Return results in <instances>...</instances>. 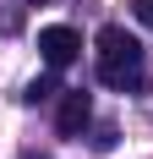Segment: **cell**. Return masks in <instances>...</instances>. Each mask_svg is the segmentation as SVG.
Masks as SVG:
<instances>
[{
  "label": "cell",
  "instance_id": "obj_1",
  "mask_svg": "<svg viewBox=\"0 0 153 159\" xmlns=\"http://www.w3.org/2000/svg\"><path fill=\"white\" fill-rule=\"evenodd\" d=\"M98 82H109V88H120V93H137L142 88V44L131 39L126 28H98Z\"/></svg>",
  "mask_w": 153,
  "mask_h": 159
},
{
  "label": "cell",
  "instance_id": "obj_2",
  "mask_svg": "<svg viewBox=\"0 0 153 159\" xmlns=\"http://www.w3.org/2000/svg\"><path fill=\"white\" fill-rule=\"evenodd\" d=\"M38 55H44V66H71L76 55H82V39H76V28H44L38 33Z\"/></svg>",
  "mask_w": 153,
  "mask_h": 159
},
{
  "label": "cell",
  "instance_id": "obj_3",
  "mask_svg": "<svg viewBox=\"0 0 153 159\" xmlns=\"http://www.w3.org/2000/svg\"><path fill=\"white\" fill-rule=\"evenodd\" d=\"M88 121H93V99L82 93V88H71V93L60 99V110H55V132H60V137H82Z\"/></svg>",
  "mask_w": 153,
  "mask_h": 159
},
{
  "label": "cell",
  "instance_id": "obj_4",
  "mask_svg": "<svg viewBox=\"0 0 153 159\" xmlns=\"http://www.w3.org/2000/svg\"><path fill=\"white\" fill-rule=\"evenodd\" d=\"M49 93H55V66H49L44 77H33V82H28V93H22V99H28V104H44Z\"/></svg>",
  "mask_w": 153,
  "mask_h": 159
},
{
  "label": "cell",
  "instance_id": "obj_5",
  "mask_svg": "<svg viewBox=\"0 0 153 159\" xmlns=\"http://www.w3.org/2000/svg\"><path fill=\"white\" fill-rule=\"evenodd\" d=\"M131 11H137V22H148V28H153V0H131Z\"/></svg>",
  "mask_w": 153,
  "mask_h": 159
},
{
  "label": "cell",
  "instance_id": "obj_6",
  "mask_svg": "<svg viewBox=\"0 0 153 159\" xmlns=\"http://www.w3.org/2000/svg\"><path fill=\"white\" fill-rule=\"evenodd\" d=\"M28 6H44V0H28Z\"/></svg>",
  "mask_w": 153,
  "mask_h": 159
},
{
  "label": "cell",
  "instance_id": "obj_7",
  "mask_svg": "<svg viewBox=\"0 0 153 159\" xmlns=\"http://www.w3.org/2000/svg\"><path fill=\"white\" fill-rule=\"evenodd\" d=\"M28 159H38V154H28Z\"/></svg>",
  "mask_w": 153,
  "mask_h": 159
}]
</instances>
